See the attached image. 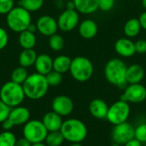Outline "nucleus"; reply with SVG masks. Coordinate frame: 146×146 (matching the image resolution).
Instances as JSON below:
<instances>
[{"mask_svg":"<svg viewBox=\"0 0 146 146\" xmlns=\"http://www.w3.org/2000/svg\"><path fill=\"white\" fill-rule=\"evenodd\" d=\"M25 95L31 100H38L44 98L49 91V84L45 75L33 73L28 75L22 84Z\"/></svg>","mask_w":146,"mask_h":146,"instance_id":"obj_1","label":"nucleus"},{"mask_svg":"<svg viewBox=\"0 0 146 146\" xmlns=\"http://www.w3.org/2000/svg\"><path fill=\"white\" fill-rule=\"evenodd\" d=\"M126 63L120 58L110 59L104 66V76L107 81L117 87H126L127 83Z\"/></svg>","mask_w":146,"mask_h":146,"instance_id":"obj_2","label":"nucleus"},{"mask_svg":"<svg viewBox=\"0 0 146 146\" xmlns=\"http://www.w3.org/2000/svg\"><path fill=\"white\" fill-rule=\"evenodd\" d=\"M60 132L62 133L64 139L70 144L82 143L88 134L86 124L76 118H70L63 121Z\"/></svg>","mask_w":146,"mask_h":146,"instance_id":"obj_3","label":"nucleus"},{"mask_svg":"<svg viewBox=\"0 0 146 146\" xmlns=\"http://www.w3.org/2000/svg\"><path fill=\"white\" fill-rule=\"evenodd\" d=\"M6 23L11 31L20 33L27 30L32 23V16L27 9L21 6H16L6 15Z\"/></svg>","mask_w":146,"mask_h":146,"instance_id":"obj_4","label":"nucleus"},{"mask_svg":"<svg viewBox=\"0 0 146 146\" xmlns=\"http://www.w3.org/2000/svg\"><path fill=\"white\" fill-rule=\"evenodd\" d=\"M26 98L22 85L12 80L4 83L0 89V99L10 108L21 104Z\"/></svg>","mask_w":146,"mask_h":146,"instance_id":"obj_5","label":"nucleus"},{"mask_svg":"<svg viewBox=\"0 0 146 146\" xmlns=\"http://www.w3.org/2000/svg\"><path fill=\"white\" fill-rule=\"evenodd\" d=\"M69 72L76 81L86 82L92 77L94 67L89 58L80 56L72 59Z\"/></svg>","mask_w":146,"mask_h":146,"instance_id":"obj_6","label":"nucleus"},{"mask_svg":"<svg viewBox=\"0 0 146 146\" xmlns=\"http://www.w3.org/2000/svg\"><path fill=\"white\" fill-rule=\"evenodd\" d=\"M131 115V106L130 104L119 99L113 104L109 106V110L107 114L106 120L113 126L127 121Z\"/></svg>","mask_w":146,"mask_h":146,"instance_id":"obj_7","label":"nucleus"},{"mask_svg":"<svg viewBox=\"0 0 146 146\" xmlns=\"http://www.w3.org/2000/svg\"><path fill=\"white\" fill-rule=\"evenodd\" d=\"M48 133L42 121L36 119L29 120L22 128L23 137L32 144L44 142Z\"/></svg>","mask_w":146,"mask_h":146,"instance_id":"obj_8","label":"nucleus"},{"mask_svg":"<svg viewBox=\"0 0 146 146\" xmlns=\"http://www.w3.org/2000/svg\"><path fill=\"white\" fill-rule=\"evenodd\" d=\"M121 99L129 104H141L146 100V87L141 83L127 84Z\"/></svg>","mask_w":146,"mask_h":146,"instance_id":"obj_9","label":"nucleus"},{"mask_svg":"<svg viewBox=\"0 0 146 146\" xmlns=\"http://www.w3.org/2000/svg\"><path fill=\"white\" fill-rule=\"evenodd\" d=\"M135 127L128 121L114 126L111 131L112 141L121 145H124L134 138Z\"/></svg>","mask_w":146,"mask_h":146,"instance_id":"obj_10","label":"nucleus"},{"mask_svg":"<svg viewBox=\"0 0 146 146\" xmlns=\"http://www.w3.org/2000/svg\"><path fill=\"white\" fill-rule=\"evenodd\" d=\"M80 13L76 9H66L57 19L58 28L62 32L73 31L80 24Z\"/></svg>","mask_w":146,"mask_h":146,"instance_id":"obj_11","label":"nucleus"},{"mask_svg":"<svg viewBox=\"0 0 146 146\" xmlns=\"http://www.w3.org/2000/svg\"><path fill=\"white\" fill-rule=\"evenodd\" d=\"M51 108L54 112L62 117H65L72 114L74 109V104L69 97L65 95H59L52 100Z\"/></svg>","mask_w":146,"mask_h":146,"instance_id":"obj_12","label":"nucleus"},{"mask_svg":"<svg viewBox=\"0 0 146 146\" xmlns=\"http://www.w3.org/2000/svg\"><path fill=\"white\" fill-rule=\"evenodd\" d=\"M37 30L44 36L50 37L53 34L56 33L58 28L57 20H56L51 15H42L40 16L36 22Z\"/></svg>","mask_w":146,"mask_h":146,"instance_id":"obj_13","label":"nucleus"},{"mask_svg":"<svg viewBox=\"0 0 146 146\" xmlns=\"http://www.w3.org/2000/svg\"><path fill=\"white\" fill-rule=\"evenodd\" d=\"M115 50L121 57H132L136 53L135 43L129 38H121L115 43Z\"/></svg>","mask_w":146,"mask_h":146,"instance_id":"obj_14","label":"nucleus"},{"mask_svg":"<svg viewBox=\"0 0 146 146\" xmlns=\"http://www.w3.org/2000/svg\"><path fill=\"white\" fill-rule=\"evenodd\" d=\"M88 110L92 117L98 120H104L107 117L109 105L101 98H94L90 102Z\"/></svg>","mask_w":146,"mask_h":146,"instance_id":"obj_15","label":"nucleus"},{"mask_svg":"<svg viewBox=\"0 0 146 146\" xmlns=\"http://www.w3.org/2000/svg\"><path fill=\"white\" fill-rule=\"evenodd\" d=\"M8 118L15 126H24L30 120V111L27 108L19 105L11 108Z\"/></svg>","mask_w":146,"mask_h":146,"instance_id":"obj_16","label":"nucleus"},{"mask_svg":"<svg viewBox=\"0 0 146 146\" xmlns=\"http://www.w3.org/2000/svg\"><path fill=\"white\" fill-rule=\"evenodd\" d=\"M42 122L48 132L60 131L63 123L62 117L56 112L49 111L43 116Z\"/></svg>","mask_w":146,"mask_h":146,"instance_id":"obj_17","label":"nucleus"},{"mask_svg":"<svg viewBox=\"0 0 146 146\" xmlns=\"http://www.w3.org/2000/svg\"><path fill=\"white\" fill-rule=\"evenodd\" d=\"M80 35L85 39H91L93 38L98 32V26L97 22L92 19H86L83 20L78 27Z\"/></svg>","mask_w":146,"mask_h":146,"instance_id":"obj_18","label":"nucleus"},{"mask_svg":"<svg viewBox=\"0 0 146 146\" xmlns=\"http://www.w3.org/2000/svg\"><path fill=\"white\" fill-rule=\"evenodd\" d=\"M34 67L37 73L46 75L53 70V59L47 54L38 55Z\"/></svg>","mask_w":146,"mask_h":146,"instance_id":"obj_19","label":"nucleus"},{"mask_svg":"<svg viewBox=\"0 0 146 146\" xmlns=\"http://www.w3.org/2000/svg\"><path fill=\"white\" fill-rule=\"evenodd\" d=\"M145 69L139 64H132L127 68V84H138L145 78Z\"/></svg>","mask_w":146,"mask_h":146,"instance_id":"obj_20","label":"nucleus"},{"mask_svg":"<svg viewBox=\"0 0 146 146\" xmlns=\"http://www.w3.org/2000/svg\"><path fill=\"white\" fill-rule=\"evenodd\" d=\"M99 0H74L75 9L83 15H91L98 9Z\"/></svg>","mask_w":146,"mask_h":146,"instance_id":"obj_21","label":"nucleus"},{"mask_svg":"<svg viewBox=\"0 0 146 146\" xmlns=\"http://www.w3.org/2000/svg\"><path fill=\"white\" fill-rule=\"evenodd\" d=\"M141 29L142 27L139 18H131L127 20V22L125 23L123 27V32L127 38H132L137 37L139 34Z\"/></svg>","mask_w":146,"mask_h":146,"instance_id":"obj_22","label":"nucleus"},{"mask_svg":"<svg viewBox=\"0 0 146 146\" xmlns=\"http://www.w3.org/2000/svg\"><path fill=\"white\" fill-rule=\"evenodd\" d=\"M18 41L19 44L23 50L33 49L37 43V38L34 33H32L28 30H25L20 33Z\"/></svg>","mask_w":146,"mask_h":146,"instance_id":"obj_23","label":"nucleus"},{"mask_svg":"<svg viewBox=\"0 0 146 146\" xmlns=\"http://www.w3.org/2000/svg\"><path fill=\"white\" fill-rule=\"evenodd\" d=\"M37 53L33 49H26L23 50L19 56V64L24 68H29L34 65L36 59H37Z\"/></svg>","mask_w":146,"mask_h":146,"instance_id":"obj_24","label":"nucleus"},{"mask_svg":"<svg viewBox=\"0 0 146 146\" xmlns=\"http://www.w3.org/2000/svg\"><path fill=\"white\" fill-rule=\"evenodd\" d=\"M72 59L65 55H61L56 56L53 60V70L63 74L69 71L71 66Z\"/></svg>","mask_w":146,"mask_h":146,"instance_id":"obj_25","label":"nucleus"},{"mask_svg":"<svg viewBox=\"0 0 146 146\" xmlns=\"http://www.w3.org/2000/svg\"><path fill=\"white\" fill-rule=\"evenodd\" d=\"M28 75L29 74H28L27 68L20 66V67L15 68L12 71L11 75H10V79L13 82L22 85L25 82V80H27V78L28 77Z\"/></svg>","mask_w":146,"mask_h":146,"instance_id":"obj_26","label":"nucleus"},{"mask_svg":"<svg viewBox=\"0 0 146 146\" xmlns=\"http://www.w3.org/2000/svg\"><path fill=\"white\" fill-rule=\"evenodd\" d=\"M65 141L62 133L60 131L56 132H49L44 143L47 146H61Z\"/></svg>","mask_w":146,"mask_h":146,"instance_id":"obj_27","label":"nucleus"},{"mask_svg":"<svg viewBox=\"0 0 146 146\" xmlns=\"http://www.w3.org/2000/svg\"><path fill=\"white\" fill-rule=\"evenodd\" d=\"M44 0H20L19 6L24 8L29 12L39 10L44 5Z\"/></svg>","mask_w":146,"mask_h":146,"instance_id":"obj_28","label":"nucleus"},{"mask_svg":"<svg viewBox=\"0 0 146 146\" xmlns=\"http://www.w3.org/2000/svg\"><path fill=\"white\" fill-rule=\"evenodd\" d=\"M65 40L60 34L55 33L49 38V46L54 51H60L64 48Z\"/></svg>","mask_w":146,"mask_h":146,"instance_id":"obj_29","label":"nucleus"},{"mask_svg":"<svg viewBox=\"0 0 146 146\" xmlns=\"http://www.w3.org/2000/svg\"><path fill=\"white\" fill-rule=\"evenodd\" d=\"M16 137L11 131H3L0 133V146H15Z\"/></svg>","mask_w":146,"mask_h":146,"instance_id":"obj_30","label":"nucleus"},{"mask_svg":"<svg viewBox=\"0 0 146 146\" xmlns=\"http://www.w3.org/2000/svg\"><path fill=\"white\" fill-rule=\"evenodd\" d=\"M45 77L50 86H57L62 82V74L55 70L50 71Z\"/></svg>","mask_w":146,"mask_h":146,"instance_id":"obj_31","label":"nucleus"},{"mask_svg":"<svg viewBox=\"0 0 146 146\" xmlns=\"http://www.w3.org/2000/svg\"><path fill=\"white\" fill-rule=\"evenodd\" d=\"M134 138L142 144L146 143V123H141L135 127Z\"/></svg>","mask_w":146,"mask_h":146,"instance_id":"obj_32","label":"nucleus"},{"mask_svg":"<svg viewBox=\"0 0 146 146\" xmlns=\"http://www.w3.org/2000/svg\"><path fill=\"white\" fill-rule=\"evenodd\" d=\"M14 0H0V15H7L15 6Z\"/></svg>","mask_w":146,"mask_h":146,"instance_id":"obj_33","label":"nucleus"},{"mask_svg":"<svg viewBox=\"0 0 146 146\" xmlns=\"http://www.w3.org/2000/svg\"><path fill=\"white\" fill-rule=\"evenodd\" d=\"M11 108L0 99V123L4 121L9 115Z\"/></svg>","mask_w":146,"mask_h":146,"instance_id":"obj_34","label":"nucleus"},{"mask_svg":"<svg viewBox=\"0 0 146 146\" xmlns=\"http://www.w3.org/2000/svg\"><path fill=\"white\" fill-rule=\"evenodd\" d=\"M115 0H99L98 1V9L102 11L108 12L114 8Z\"/></svg>","mask_w":146,"mask_h":146,"instance_id":"obj_35","label":"nucleus"},{"mask_svg":"<svg viewBox=\"0 0 146 146\" xmlns=\"http://www.w3.org/2000/svg\"><path fill=\"white\" fill-rule=\"evenodd\" d=\"M9 43V35L4 28L0 27V50H3Z\"/></svg>","mask_w":146,"mask_h":146,"instance_id":"obj_36","label":"nucleus"},{"mask_svg":"<svg viewBox=\"0 0 146 146\" xmlns=\"http://www.w3.org/2000/svg\"><path fill=\"white\" fill-rule=\"evenodd\" d=\"M135 50H136V53H139V54L146 53L145 39H139L137 42H135Z\"/></svg>","mask_w":146,"mask_h":146,"instance_id":"obj_37","label":"nucleus"},{"mask_svg":"<svg viewBox=\"0 0 146 146\" xmlns=\"http://www.w3.org/2000/svg\"><path fill=\"white\" fill-rule=\"evenodd\" d=\"M1 124H2V128H3V131H11V129L15 127V125L13 124V122L9 118H7Z\"/></svg>","mask_w":146,"mask_h":146,"instance_id":"obj_38","label":"nucleus"},{"mask_svg":"<svg viewBox=\"0 0 146 146\" xmlns=\"http://www.w3.org/2000/svg\"><path fill=\"white\" fill-rule=\"evenodd\" d=\"M139 22H140L142 29H144V30L146 31V10H145L144 12H142L140 14V15L139 17Z\"/></svg>","mask_w":146,"mask_h":146,"instance_id":"obj_39","label":"nucleus"},{"mask_svg":"<svg viewBox=\"0 0 146 146\" xmlns=\"http://www.w3.org/2000/svg\"><path fill=\"white\" fill-rule=\"evenodd\" d=\"M15 146H32V143H30L27 139H26L23 137V138H21L16 140Z\"/></svg>","mask_w":146,"mask_h":146,"instance_id":"obj_40","label":"nucleus"},{"mask_svg":"<svg viewBox=\"0 0 146 146\" xmlns=\"http://www.w3.org/2000/svg\"><path fill=\"white\" fill-rule=\"evenodd\" d=\"M143 145V144L140 142V141H139L138 139H136L135 138H133V139H131V140H129L127 143H126L125 145L123 146H142Z\"/></svg>","mask_w":146,"mask_h":146,"instance_id":"obj_41","label":"nucleus"},{"mask_svg":"<svg viewBox=\"0 0 146 146\" xmlns=\"http://www.w3.org/2000/svg\"><path fill=\"white\" fill-rule=\"evenodd\" d=\"M66 8H67L66 9H75V4H74V0L68 1L66 3Z\"/></svg>","mask_w":146,"mask_h":146,"instance_id":"obj_42","label":"nucleus"},{"mask_svg":"<svg viewBox=\"0 0 146 146\" xmlns=\"http://www.w3.org/2000/svg\"><path fill=\"white\" fill-rule=\"evenodd\" d=\"M27 30H28V31H30V32H32V33H35V31L37 30L36 24H33V23H31V24L28 26V27H27Z\"/></svg>","mask_w":146,"mask_h":146,"instance_id":"obj_43","label":"nucleus"},{"mask_svg":"<svg viewBox=\"0 0 146 146\" xmlns=\"http://www.w3.org/2000/svg\"><path fill=\"white\" fill-rule=\"evenodd\" d=\"M32 146H47L44 142H40V143H35V144H32Z\"/></svg>","mask_w":146,"mask_h":146,"instance_id":"obj_44","label":"nucleus"},{"mask_svg":"<svg viewBox=\"0 0 146 146\" xmlns=\"http://www.w3.org/2000/svg\"><path fill=\"white\" fill-rule=\"evenodd\" d=\"M141 3L143 8L145 9V10H146V0H141Z\"/></svg>","mask_w":146,"mask_h":146,"instance_id":"obj_45","label":"nucleus"},{"mask_svg":"<svg viewBox=\"0 0 146 146\" xmlns=\"http://www.w3.org/2000/svg\"><path fill=\"white\" fill-rule=\"evenodd\" d=\"M69 146H83L81 145V143H74V144H71Z\"/></svg>","mask_w":146,"mask_h":146,"instance_id":"obj_46","label":"nucleus"},{"mask_svg":"<svg viewBox=\"0 0 146 146\" xmlns=\"http://www.w3.org/2000/svg\"><path fill=\"white\" fill-rule=\"evenodd\" d=\"M111 146H121V145H119V144H117V143L113 142V144L111 145Z\"/></svg>","mask_w":146,"mask_h":146,"instance_id":"obj_47","label":"nucleus"}]
</instances>
